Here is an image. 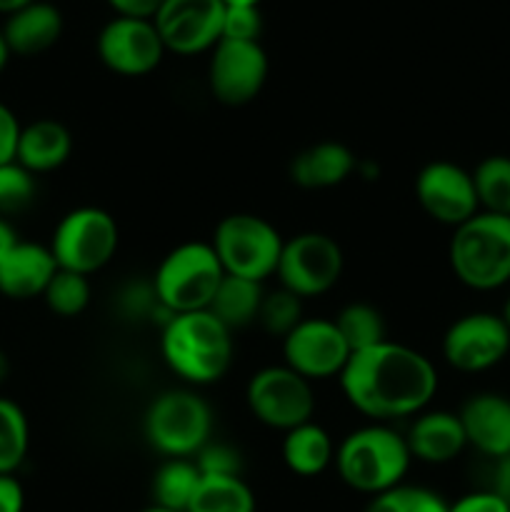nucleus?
Masks as SVG:
<instances>
[{"instance_id": "obj_1", "label": "nucleus", "mask_w": 510, "mask_h": 512, "mask_svg": "<svg viewBox=\"0 0 510 512\" xmlns=\"http://www.w3.org/2000/svg\"><path fill=\"white\" fill-rule=\"evenodd\" d=\"M338 383L350 408L373 423H393L428 408L438 393V370L420 350L388 338L350 355Z\"/></svg>"}, {"instance_id": "obj_2", "label": "nucleus", "mask_w": 510, "mask_h": 512, "mask_svg": "<svg viewBox=\"0 0 510 512\" xmlns=\"http://www.w3.org/2000/svg\"><path fill=\"white\" fill-rule=\"evenodd\" d=\"M160 353L183 383L195 388L218 383L233 365V330L210 310L173 315L160 333Z\"/></svg>"}, {"instance_id": "obj_3", "label": "nucleus", "mask_w": 510, "mask_h": 512, "mask_svg": "<svg viewBox=\"0 0 510 512\" xmlns=\"http://www.w3.org/2000/svg\"><path fill=\"white\" fill-rule=\"evenodd\" d=\"M333 463L348 488L375 498L405 483L413 455L405 435L388 423H370L345 435L335 448Z\"/></svg>"}, {"instance_id": "obj_4", "label": "nucleus", "mask_w": 510, "mask_h": 512, "mask_svg": "<svg viewBox=\"0 0 510 512\" xmlns=\"http://www.w3.org/2000/svg\"><path fill=\"white\" fill-rule=\"evenodd\" d=\"M450 270L470 290H498L510 283V218L475 213L453 230Z\"/></svg>"}, {"instance_id": "obj_5", "label": "nucleus", "mask_w": 510, "mask_h": 512, "mask_svg": "<svg viewBox=\"0 0 510 512\" xmlns=\"http://www.w3.org/2000/svg\"><path fill=\"white\" fill-rule=\"evenodd\" d=\"M225 270L213 245L190 240L180 243L160 260L153 275V290L158 303L170 315L208 310L220 288Z\"/></svg>"}, {"instance_id": "obj_6", "label": "nucleus", "mask_w": 510, "mask_h": 512, "mask_svg": "<svg viewBox=\"0 0 510 512\" xmlns=\"http://www.w3.org/2000/svg\"><path fill=\"white\" fill-rule=\"evenodd\" d=\"M143 435L150 448L168 460H193L210 443L213 410L195 390H165L145 410Z\"/></svg>"}, {"instance_id": "obj_7", "label": "nucleus", "mask_w": 510, "mask_h": 512, "mask_svg": "<svg viewBox=\"0 0 510 512\" xmlns=\"http://www.w3.org/2000/svg\"><path fill=\"white\" fill-rule=\"evenodd\" d=\"M283 243L285 240L278 228L255 213L225 215L215 225L213 240H210L225 275L255 280V283L273 278Z\"/></svg>"}, {"instance_id": "obj_8", "label": "nucleus", "mask_w": 510, "mask_h": 512, "mask_svg": "<svg viewBox=\"0 0 510 512\" xmlns=\"http://www.w3.org/2000/svg\"><path fill=\"white\" fill-rule=\"evenodd\" d=\"M120 230L113 215L95 205H83L60 218L50 238V253L60 270L93 275L118 253Z\"/></svg>"}, {"instance_id": "obj_9", "label": "nucleus", "mask_w": 510, "mask_h": 512, "mask_svg": "<svg viewBox=\"0 0 510 512\" xmlns=\"http://www.w3.org/2000/svg\"><path fill=\"white\" fill-rule=\"evenodd\" d=\"M245 403L253 418L265 428L288 433L313 420V383L290 370L288 365H268L250 375L245 385Z\"/></svg>"}, {"instance_id": "obj_10", "label": "nucleus", "mask_w": 510, "mask_h": 512, "mask_svg": "<svg viewBox=\"0 0 510 512\" xmlns=\"http://www.w3.org/2000/svg\"><path fill=\"white\" fill-rule=\"evenodd\" d=\"M343 268V250L335 243V238L318 230H308V233H298L285 240L275 278L280 280V288L305 300L333 290L343 275Z\"/></svg>"}, {"instance_id": "obj_11", "label": "nucleus", "mask_w": 510, "mask_h": 512, "mask_svg": "<svg viewBox=\"0 0 510 512\" xmlns=\"http://www.w3.org/2000/svg\"><path fill=\"white\" fill-rule=\"evenodd\" d=\"M223 0H163L153 15L165 53L200 55L223 40Z\"/></svg>"}, {"instance_id": "obj_12", "label": "nucleus", "mask_w": 510, "mask_h": 512, "mask_svg": "<svg viewBox=\"0 0 510 512\" xmlns=\"http://www.w3.org/2000/svg\"><path fill=\"white\" fill-rule=\"evenodd\" d=\"M510 353V328L498 313H468L443 335V358L458 373H485Z\"/></svg>"}, {"instance_id": "obj_13", "label": "nucleus", "mask_w": 510, "mask_h": 512, "mask_svg": "<svg viewBox=\"0 0 510 512\" xmlns=\"http://www.w3.org/2000/svg\"><path fill=\"white\" fill-rule=\"evenodd\" d=\"M98 58L110 73L123 78H143L163 63L165 45L150 18L115 15L103 25L95 40Z\"/></svg>"}, {"instance_id": "obj_14", "label": "nucleus", "mask_w": 510, "mask_h": 512, "mask_svg": "<svg viewBox=\"0 0 510 512\" xmlns=\"http://www.w3.org/2000/svg\"><path fill=\"white\" fill-rule=\"evenodd\" d=\"M268 55L260 43L220 40L210 50L208 85L218 103L240 108L253 103L268 80Z\"/></svg>"}, {"instance_id": "obj_15", "label": "nucleus", "mask_w": 510, "mask_h": 512, "mask_svg": "<svg viewBox=\"0 0 510 512\" xmlns=\"http://www.w3.org/2000/svg\"><path fill=\"white\" fill-rule=\"evenodd\" d=\"M350 355L338 325L328 318H303L283 338V365L310 383L340 378Z\"/></svg>"}, {"instance_id": "obj_16", "label": "nucleus", "mask_w": 510, "mask_h": 512, "mask_svg": "<svg viewBox=\"0 0 510 512\" xmlns=\"http://www.w3.org/2000/svg\"><path fill=\"white\" fill-rule=\"evenodd\" d=\"M415 198L435 223L458 228L480 213L473 173L450 160H433L415 178Z\"/></svg>"}, {"instance_id": "obj_17", "label": "nucleus", "mask_w": 510, "mask_h": 512, "mask_svg": "<svg viewBox=\"0 0 510 512\" xmlns=\"http://www.w3.org/2000/svg\"><path fill=\"white\" fill-rule=\"evenodd\" d=\"M465 440L485 458L510 455V398L500 393L470 395L458 413Z\"/></svg>"}, {"instance_id": "obj_18", "label": "nucleus", "mask_w": 510, "mask_h": 512, "mask_svg": "<svg viewBox=\"0 0 510 512\" xmlns=\"http://www.w3.org/2000/svg\"><path fill=\"white\" fill-rule=\"evenodd\" d=\"M405 443L413 460L425 465H445L468 448L463 423L458 413L450 410H423L415 415L405 433Z\"/></svg>"}, {"instance_id": "obj_19", "label": "nucleus", "mask_w": 510, "mask_h": 512, "mask_svg": "<svg viewBox=\"0 0 510 512\" xmlns=\"http://www.w3.org/2000/svg\"><path fill=\"white\" fill-rule=\"evenodd\" d=\"M55 273L58 263L48 245L18 240L0 263V295L10 300L43 298Z\"/></svg>"}, {"instance_id": "obj_20", "label": "nucleus", "mask_w": 510, "mask_h": 512, "mask_svg": "<svg viewBox=\"0 0 510 512\" xmlns=\"http://www.w3.org/2000/svg\"><path fill=\"white\" fill-rule=\"evenodd\" d=\"M0 30H3L10 55L33 58V55L45 53L58 43L60 35H63V15L53 3L33 0L25 8L8 15Z\"/></svg>"}, {"instance_id": "obj_21", "label": "nucleus", "mask_w": 510, "mask_h": 512, "mask_svg": "<svg viewBox=\"0 0 510 512\" xmlns=\"http://www.w3.org/2000/svg\"><path fill=\"white\" fill-rule=\"evenodd\" d=\"M358 170L353 150L335 140L308 145L290 160V180L305 190H325L345 183Z\"/></svg>"}, {"instance_id": "obj_22", "label": "nucleus", "mask_w": 510, "mask_h": 512, "mask_svg": "<svg viewBox=\"0 0 510 512\" xmlns=\"http://www.w3.org/2000/svg\"><path fill=\"white\" fill-rule=\"evenodd\" d=\"M73 153V135L58 120H35L20 128L15 163L28 170L30 175L50 173L68 163Z\"/></svg>"}, {"instance_id": "obj_23", "label": "nucleus", "mask_w": 510, "mask_h": 512, "mask_svg": "<svg viewBox=\"0 0 510 512\" xmlns=\"http://www.w3.org/2000/svg\"><path fill=\"white\" fill-rule=\"evenodd\" d=\"M280 453L290 473L300 478H315L333 465L335 443L323 425L310 420L285 433Z\"/></svg>"}, {"instance_id": "obj_24", "label": "nucleus", "mask_w": 510, "mask_h": 512, "mask_svg": "<svg viewBox=\"0 0 510 512\" xmlns=\"http://www.w3.org/2000/svg\"><path fill=\"white\" fill-rule=\"evenodd\" d=\"M263 295V283L235 278V275H225L220 288L215 290V298L208 310L228 330H243L248 328V325L258 323Z\"/></svg>"}, {"instance_id": "obj_25", "label": "nucleus", "mask_w": 510, "mask_h": 512, "mask_svg": "<svg viewBox=\"0 0 510 512\" xmlns=\"http://www.w3.org/2000/svg\"><path fill=\"white\" fill-rule=\"evenodd\" d=\"M188 512H255V495L240 475H203Z\"/></svg>"}, {"instance_id": "obj_26", "label": "nucleus", "mask_w": 510, "mask_h": 512, "mask_svg": "<svg viewBox=\"0 0 510 512\" xmlns=\"http://www.w3.org/2000/svg\"><path fill=\"white\" fill-rule=\"evenodd\" d=\"M200 470L190 458H170L158 468L153 478V505L178 512H188L190 500L200 485Z\"/></svg>"}, {"instance_id": "obj_27", "label": "nucleus", "mask_w": 510, "mask_h": 512, "mask_svg": "<svg viewBox=\"0 0 510 512\" xmlns=\"http://www.w3.org/2000/svg\"><path fill=\"white\" fill-rule=\"evenodd\" d=\"M475 195L483 213L510 218V155H488L473 170Z\"/></svg>"}, {"instance_id": "obj_28", "label": "nucleus", "mask_w": 510, "mask_h": 512, "mask_svg": "<svg viewBox=\"0 0 510 512\" xmlns=\"http://www.w3.org/2000/svg\"><path fill=\"white\" fill-rule=\"evenodd\" d=\"M335 325H338L340 335L348 343L350 353H360V350L375 348V345L388 340V328H385V318L380 315L378 308L368 303H350L335 315Z\"/></svg>"}, {"instance_id": "obj_29", "label": "nucleus", "mask_w": 510, "mask_h": 512, "mask_svg": "<svg viewBox=\"0 0 510 512\" xmlns=\"http://www.w3.org/2000/svg\"><path fill=\"white\" fill-rule=\"evenodd\" d=\"M30 448V425L23 408L0 398V475H15Z\"/></svg>"}, {"instance_id": "obj_30", "label": "nucleus", "mask_w": 510, "mask_h": 512, "mask_svg": "<svg viewBox=\"0 0 510 512\" xmlns=\"http://www.w3.org/2000/svg\"><path fill=\"white\" fill-rule=\"evenodd\" d=\"M90 298H93V288H90L88 275L60 268L43 293L50 313L60 315V318H78L90 305Z\"/></svg>"}, {"instance_id": "obj_31", "label": "nucleus", "mask_w": 510, "mask_h": 512, "mask_svg": "<svg viewBox=\"0 0 510 512\" xmlns=\"http://www.w3.org/2000/svg\"><path fill=\"white\" fill-rule=\"evenodd\" d=\"M365 512H450V503L435 490L403 483L370 498Z\"/></svg>"}, {"instance_id": "obj_32", "label": "nucleus", "mask_w": 510, "mask_h": 512, "mask_svg": "<svg viewBox=\"0 0 510 512\" xmlns=\"http://www.w3.org/2000/svg\"><path fill=\"white\" fill-rule=\"evenodd\" d=\"M303 318V300L298 295H293L285 288L265 290L258 313V325L265 333L283 340Z\"/></svg>"}, {"instance_id": "obj_33", "label": "nucleus", "mask_w": 510, "mask_h": 512, "mask_svg": "<svg viewBox=\"0 0 510 512\" xmlns=\"http://www.w3.org/2000/svg\"><path fill=\"white\" fill-rule=\"evenodd\" d=\"M35 195V175L18 163L0 165V210H18Z\"/></svg>"}, {"instance_id": "obj_34", "label": "nucleus", "mask_w": 510, "mask_h": 512, "mask_svg": "<svg viewBox=\"0 0 510 512\" xmlns=\"http://www.w3.org/2000/svg\"><path fill=\"white\" fill-rule=\"evenodd\" d=\"M260 33H263V15L258 5H225L223 40L260 43Z\"/></svg>"}, {"instance_id": "obj_35", "label": "nucleus", "mask_w": 510, "mask_h": 512, "mask_svg": "<svg viewBox=\"0 0 510 512\" xmlns=\"http://www.w3.org/2000/svg\"><path fill=\"white\" fill-rule=\"evenodd\" d=\"M193 460L198 465L200 475H240V470H243L240 453L228 443H213L210 440Z\"/></svg>"}, {"instance_id": "obj_36", "label": "nucleus", "mask_w": 510, "mask_h": 512, "mask_svg": "<svg viewBox=\"0 0 510 512\" xmlns=\"http://www.w3.org/2000/svg\"><path fill=\"white\" fill-rule=\"evenodd\" d=\"M450 512H510V503L493 488L473 490L450 503Z\"/></svg>"}, {"instance_id": "obj_37", "label": "nucleus", "mask_w": 510, "mask_h": 512, "mask_svg": "<svg viewBox=\"0 0 510 512\" xmlns=\"http://www.w3.org/2000/svg\"><path fill=\"white\" fill-rule=\"evenodd\" d=\"M20 128H23V125L18 123L13 110H10L5 103H0V165L13 163L15 160Z\"/></svg>"}, {"instance_id": "obj_38", "label": "nucleus", "mask_w": 510, "mask_h": 512, "mask_svg": "<svg viewBox=\"0 0 510 512\" xmlns=\"http://www.w3.org/2000/svg\"><path fill=\"white\" fill-rule=\"evenodd\" d=\"M25 490L15 475H0V512H23Z\"/></svg>"}, {"instance_id": "obj_39", "label": "nucleus", "mask_w": 510, "mask_h": 512, "mask_svg": "<svg viewBox=\"0 0 510 512\" xmlns=\"http://www.w3.org/2000/svg\"><path fill=\"white\" fill-rule=\"evenodd\" d=\"M105 3L115 10V15L153 20V15L158 13V8L163 5V0H105Z\"/></svg>"}, {"instance_id": "obj_40", "label": "nucleus", "mask_w": 510, "mask_h": 512, "mask_svg": "<svg viewBox=\"0 0 510 512\" xmlns=\"http://www.w3.org/2000/svg\"><path fill=\"white\" fill-rule=\"evenodd\" d=\"M495 483H493V490L498 495H503L505 500L510 503V455L508 458H500L495 460Z\"/></svg>"}, {"instance_id": "obj_41", "label": "nucleus", "mask_w": 510, "mask_h": 512, "mask_svg": "<svg viewBox=\"0 0 510 512\" xmlns=\"http://www.w3.org/2000/svg\"><path fill=\"white\" fill-rule=\"evenodd\" d=\"M15 243H18V235H15L13 225H10L8 220L0 218V263H3L5 255L15 248Z\"/></svg>"}, {"instance_id": "obj_42", "label": "nucleus", "mask_w": 510, "mask_h": 512, "mask_svg": "<svg viewBox=\"0 0 510 512\" xmlns=\"http://www.w3.org/2000/svg\"><path fill=\"white\" fill-rule=\"evenodd\" d=\"M30 3H33V0H0V13L8 18V15H13L15 10L25 8V5H30Z\"/></svg>"}, {"instance_id": "obj_43", "label": "nucleus", "mask_w": 510, "mask_h": 512, "mask_svg": "<svg viewBox=\"0 0 510 512\" xmlns=\"http://www.w3.org/2000/svg\"><path fill=\"white\" fill-rule=\"evenodd\" d=\"M8 60H10V48H8V43H5L3 30H0V73H3V70H5Z\"/></svg>"}, {"instance_id": "obj_44", "label": "nucleus", "mask_w": 510, "mask_h": 512, "mask_svg": "<svg viewBox=\"0 0 510 512\" xmlns=\"http://www.w3.org/2000/svg\"><path fill=\"white\" fill-rule=\"evenodd\" d=\"M8 375H10V360H8V355L0 350V383H5V378H8Z\"/></svg>"}, {"instance_id": "obj_45", "label": "nucleus", "mask_w": 510, "mask_h": 512, "mask_svg": "<svg viewBox=\"0 0 510 512\" xmlns=\"http://www.w3.org/2000/svg\"><path fill=\"white\" fill-rule=\"evenodd\" d=\"M500 318H503L505 325H508V328H510V295H508V298H505L503 310H500Z\"/></svg>"}, {"instance_id": "obj_46", "label": "nucleus", "mask_w": 510, "mask_h": 512, "mask_svg": "<svg viewBox=\"0 0 510 512\" xmlns=\"http://www.w3.org/2000/svg\"><path fill=\"white\" fill-rule=\"evenodd\" d=\"M225 5H260L263 0H223Z\"/></svg>"}, {"instance_id": "obj_47", "label": "nucleus", "mask_w": 510, "mask_h": 512, "mask_svg": "<svg viewBox=\"0 0 510 512\" xmlns=\"http://www.w3.org/2000/svg\"><path fill=\"white\" fill-rule=\"evenodd\" d=\"M143 512H178V510H168V508H158V505H153V508H148Z\"/></svg>"}]
</instances>
